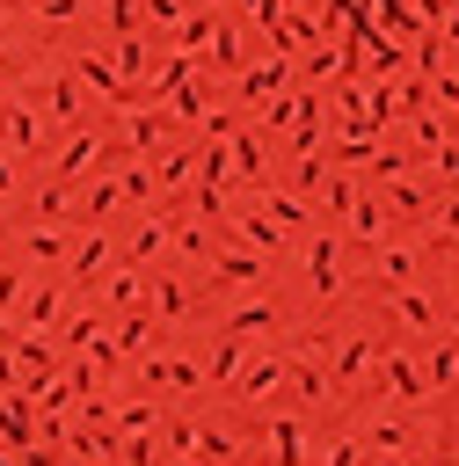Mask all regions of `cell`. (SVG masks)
<instances>
[{
  "mask_svg": "<svg viewBox=\"0 0 459 466\" xmlns=\"http://www.w3.org/2000/svg\"><path fill=\"white\" fill-rule=\"evenodd\" d=\"M379 386H386L393 400H423V393H430V371H415L401 350H379Z\"/></svg>",
  "mask_w": 459,
  "mask_h": 466,
  "instance_id": "obj_1",
  "label": "cell"
},
{
  "mask_svg": "<svg viewBox=\"0 0 459 466\" xmlns=\"http://www.w3.org/2000/svg\"><path fill=\"white\" fill-rule=\"evenodd\" d=\"M211 277L219 284H262V248H219L211 255Z\"/></svg>",
  "mask_w": 459,
  "mask_h": 466,
  "instance_id": "obj_2",
  "label": "cell"
},
{
  "mask_svg": "<svg viewBox=\"0 0 459 466\" xmlns=\"http://www.w3.org/2000/svg\"><path fill=\"white\" fill-rule=\"evenodd\" d=\"M306 277H313V291H321V299H335V291H342V277H335V226H328V233H313V248H306Z\"/></svg>",
  "mask_w": 459,
  "mask_h": 466,
  "instance_id": "obj_3",
  "label": "cell"
},
{
  "mask_svg": "<svg viewBox=\"0 0 459 466\" xmlns=\"http://www.w3.org/2000/svg\"><path fill=\"white\" fill-rule=\"evenodd\" d=\"M270 451H277V466H306V422L299 415H277L270 422Z\"/></svg>",
  "mask_w": 459,
  "mask_h": 466,
  "instance_id": "obj_4",
  "label": "cell"
},
{
  "mask_svg": "<svg viewBox=\"0 0 459 466\" xmlns=\"http://www.w3.org/2000/svg\"><path fill=\"white\" fill-rule=\"evenodd\" d=\"M95 153H102V146H95V138L80 131V138H73V146H66V153L51 160V182H58V189H66V182H80V175L95 167Z\"/></svg>",
  "mask_w": 459,
  "mask_h": 466,
  "instance_id": "obj_5",
  "label": "cell"
},
{
  "mask_svg": "<svg viewBox=\"0 0 459 466\" xmlns=\"http://www.w3.org/2000/svg\"><path fill=\"white\" fill-rule=\"evenodd\" d=\"M291 386H299V400H306V408H321V400L335 393V371H321L313 357H291Z\"/></svg>",
  "mask_w": 459,
  "mask_h": 466,
  "instance_id": "obj_6",
  "label": "cell"
},
{
  "mask_svg": "<svg viewBox=\"0 0 459 466\" xmlns=\"http://www.w3.org/2000/svg\"><path fill=\"white\" fill-rule=\"evenodd\" d=\"M117 204H124V175H102V182H95V189L80 197V226H95V218H109Z\"/></svg>",
  "mask_w": 459,
  "mask_h": 466,
  "instance_id": "obj_7",
  "label": "cell"
},
{
  "mask_svg": "<svg viewBox=\"0 0 459 466\" xmlns=\"http://www.w3.org/2000/svg\"><path fill=\"white\" fill-rule=\"evenodd\" d=\"M146 379L153 386H175V393H197V364L189 357H146Z\"/></svg>",
  "mask_w": 459,
  "mask_h": 466,
  "instance_id": "obj_8",
  "label": "cell"
},
{
  "mask_svg": "<svg viewBox=\"0 0 459 466\" xmlns=\"http://www.w3.org/2000/svg\"><path fill=\"white\" fill-rule=\"evenodd\" d=\"M379 175H386L393 211H401V218H423V189H415V182H401V160H379Z\"/></svg>",
  "mask_w": 459,
  "mask_h": 466,
  "instance_id": "obj_9",
  "label": "cell"
},
{
  "mask_svg": "<svg viewBox=\"0 0 459 466\" xmlns=\"http://www.w3.org/2000/svg\"><path fill=\"white\" fill-rule=\"evenodd\" d=\"M277 328H284L277 306H240V313H226V335H277Z\"/></svg>",
  "mask_w": 459,
  "mask_h": 466,
  "instance_id": "obj_10",
  "label": "cell"
},
{
  "mask_svg": "<svg viewBox=\"0 0 459 466\" xmlns=\"http://www.w3.org/2000/svg\"><path fill=\"white\" fill-rule=\"evenodd\" d=\"M379 357V342H364V335H350L342 350H335V386H350V379H364V364Z\"/></svg>",
  "mask_w": 459,
  "mask_h": 466,
  "instance_id": "obj_11",
  "label": "cell"
},
{
  "mask_svg": "<svg viewBox=\"0 0 459 466\" xmlns=\"http://www.w3.org/2000/svg\"><path fill=\"white\" fill-rule=\"evenodd\" d=\"M58 320H66V291L58 284H36L29 291V328H58Z\"/></svg>",
  "mask_w": 459,
  "mask_h": 466,
  "instance_id": "obj_12",
  "label": "cell"
},
{
  "mask_svg": "<svg viewBox=\"0 0 459 466\" xmlns=\"http://www.w3.org/2000/svg\"><path fill=\"white\" fill-rule=\"evenodd\" d=\"M284 364H291V357H284ZM284 364H277V357H262V364H248V371H240V400H262V393H277V379H284Z\"/></svg>",
  "mask_w": 459,
  "mask_h": 466,
  "instance_id": "obj_13",
  "label": "cell"
},
{
  "mask_svg": "<svg viewBox=\"0 0 459 466\" xmlns=\"http://www.w3.org/2000/svg\"><path fill=\"white\" fill-rule=\"evenodd\" d=\"M0 437L15 451H29V415H22V393H0Z\"/></svg>",
  "mask_w": 459,
  "mask_h": 466,
  "instance_id": "obj_14",
  "label": "cell"
},
{
  "mask_svg": "<svg viewBox=\"0 0 459 466\" xmlns=\"http://www.w3.org/2000/svg\"><path fill=\"white\" fill-rule=\"evenodd\" d=\"M240 233H248V248H262V255H277V248H284V233H277V218H270V211H248V218H240Z\"/></svg>",
  "mask_w": 459,
  "mask_h": 466,
  "instance_id": "obj_15",
  "label": "cell"
},
{
  "mask_svg": "<svg viewBox=\"0 0 459 466\" xmlns=\"http://www.w3.org/2000/svg\"><path fill=\"white\" fill-rule=\"evenodd\" d=\"M146 328H153L146 313H124V328H117V342H109V364H117V357H138V350H146Z\"/></svg>",
  "mask_w": 459,
  "mask_h": 466,
  "instance_id": "obj_16",
  "label": "cell"
},
{
  "mask_svg": "<svg viewBox=\"0 0 459 466\" xmlns=\"http://www.w3.org/2000/svg\"><path fill=\"white\" fill-rule=\"evenodd\" d=\"M350 233H357V240H379V233H386V211H379L372 197H357V204H350Z\"/></svg>",
  "mask_w": 459,
  "mask_h": 466,
  "instance_id": "obj_17",
  "label": "cell"
},
{
  "mask_svg": "<svg viewBox=\"0 0 459 466\" xmlns=\"http://www.w3.org/2000/svg\"><path fill=\"white\" fill-rule=\"evenodd\" d=\"M102 255H109V240H102V233H87V240L73 248V284H87V277L102 269Z\"/></svg>",
  "mask_w": 459,
  "mask_h": 466,
  "instance_id": "obj_18",
  "label": "cell"
},
{
  "mask_svg": "<svg viewBox=\"0 0 459 466\" xmlns=\"http://www.w3.org/2000/svg\"><path fill=\"white\" fill-rule=\"evenodd\" d=\"M15 364H22V371H44V364H58V357H51V342H44V328H29V335L15 342Z\"/></svg>",
  "mask_w": 459,
  "mask_h": 466,
  "instance_id": "obj_19",
  "label": "cell"
},
{
  "mask_svg": "<svg viewBox=\"0 0 459 466\" xmlns=\"http://www.w3.org/2000/svg\"><path fill=\"white\" fill-rule=\"evenodd\" d=\"M233 371H240V335H226V328H219V342H211V379L226 386Z\"/></svg>",
  "mask_w": 459,
  "mask_h": 466,
  "instance_id": "obj_20",
  "label": "cell"
},
{
  "mask_svg": "<svg viewBox=\"0 0 459 466\" xmlns=\"http://www.w3.org/2000/svg\"><path fill=\"white\" fill-rule=\"evenodd\" d=\"M270 218H277L284 233H291V226H313V218H306V204H299V197H284V189H270Z\"/></svg>",
  "mask_w": 459,
  "mask_h": 466,
  "instance_id": "obj_21",
  "label": "cell"
},
{
  "mask_svg": "<svg viewBox=\"0 0 459 466\" xmlns=\"http://www.w3.org/2000/svg\"><path fill=\"white\" fill-rule=\"evenodd\" d=\"M393 306H401V320H408V328H430V299H423V291H408V284H401V291H393Z\"/></svg>",
  "mask_w": 459,
  "mask_h": 466,
  "instance_id": "obj_22",
  "label": "cell"
},
{
  "mask_svg": "<svg viewBox=\"0 0 459 466\" xmlns=\"http://www.w3.org/2000/svg\"><path fill=\"white\" fill-rule=\"evenodd\" d=\"M153 422H160L153 400H124V408H117V430H153Z\"/></svg>",
  "mask_w": 459,
  "mask_h": 466,
  "instance_id": "obj_23",
  "label": "cell"
},
{
  "mask_svg": "<svg viewBox=\"0 0 459 466\" xmlns=\"http://www.w3.org/2000/svg\"><path fill=\"white\" fill-rule=\"evenodd\" d=\"M233 175H262V153H255L248 131H233Z\"/></svg>",
  "mask_w": 459,
  "mask_h": 466,
  "instance_id": "obj_24",
  "label": "cell"
},
{
  "mask_svg": "<svg viewBox=\"0 0 459 466\" xmlns=\"http://www.w3.org/2000/svg\"><path fill=\"white\" fill-rule=\"evenodd\" d=\"M452 379H459V350L437 342V357H430V386H452Z\"/></svg>",
  "mask_w": 459,
  "mask_h": 466,
  "instance_id": "obj_25",
  "label": "cell"
},
{
  "mask_svg": "<svg viewBox=\"0 0 459 466\" xmlns=\"http://www.w3.org/2000/svg\"><path fill=\"white\" fill-rule=\"evenodd\" d=\"M66 379H73L80 400H102V371H95V364H66Z\"/></svg>",
  "mask_w": 459,
  "mask_h": 466,
  "instance_id": "obj_26",
  "label": "cell"
},
{
  "mask_svg": "<svg viewBox=\"0 0 459 466\" xmlns=\"http://www.w3.org/2000/svg\"><path fill=\"white\" fill-rule=\"evenodd\" d=\"M7 138L29 153V146H36V116H29V109H7Z\"/></svg>",
  "mask_w": 459,
  "mask_h": 466,
  "instance_id": "obj_27",
  "label": "cell"
},
{
  "mask_svg": "<svg viewBox=\"0 0 459 466\" xmlns=\"http://www.w3.org/2000/svg\"><path fill=\"white\" fill-rule=\"evenodd\" d=\"M29 255H44V262H58V255H66V226H51V233H29Z\"/></svg>",
  "mask_w": 459,
  "mask_h": 466,
  "instance_id": "obj_28",
  "label": "cell"
},
{
  "mask_svg": "<svg viewBox=\"0 0 459 466\" xmlns=\"http://www.w3.org/2000/svg\"><path fill=\"white\" fill-rule=\"evenodd\" d=\"M197 437H204V430H197L189 415H175V422H168V451H197Z\"/></svg>",
  "mask_w": 459,
  "mask_h": 466,
  "instance_id": "obj_29",
  "label": "cell"
},
{
  "mask_svg": "<svg viewBox=\"0 0 459 466\" xmlns=\"http://www.w3.org/2000/svg\"><path fill=\"white\" fill-rule=\"evenodd\" d=\"M379 269H386V284H408V269H415V262H408V248H386V255H379Z\"/></svg>",
  "mask_w": 459,
  "mask_h": 466,
  "instance_id": "obj_30",
  "label": "cell"
},
{
  "mask_svg": "<svg viewBox=\"0 0 459 466\" xmlns=\"http://www.w3.org/2000/svg\"><path fill=\"white\" fill-rule=\"evenodd\" d=\"M153 306L175 320V313H189V291H182V284H160V291H153Z\"/></svg>",
  "mask_w": 459,
  "mask_h": 466,
  "instance_id": "obj_31",
  "label": "cell"
},
{
  "mask_svg": "<svg viewBox=\"0 0 459 466\" xmlns=\"http://www.w3.org/2000/svg\"><path fill=\"white\" fill-rule=\"evenodd\" d=\"M109 459H124V466H153V444H146V437H138V430H131V444H117V451H109Z\"/></svg>",
  "mask_w": 459,
  "mask_h": 466,
  "instance_id": "obj_32",
  "label": "cell"
},
{
  "mask_svg": "<svg viewBox=\"0 0 459 466\" xmlns=\"http://www.w3.org/2000/svg\"><path fill=\"white\" fill-rule=\"evenodd\" d=\"M153 248H160V218H146V226L131 233V262H138V255H153Z\"/></svg>",
  "mask_w": 459,
  "mask_h": 466,
  "instance_id": "obj_33",
  "label": "cell"
},
{
  "mask_svg": "<svg viewBox=\"0 0 459 466\" xmlns=\"http://www.w3.org/2000/svg\"><path fill=\"white\" fill-rule=\"evenodd\" d=\"M102 291H109V306H131V299H138V277H131V269H124V277H109V284H102Z\"/></svg>",
  "mask_w": 459,
  "mask_h": 466,
  "instance_id": "obj_34",
  "label": "cell"
},
{
  "mask_svg": "<svg viewBox=\"0 0 459 466\" xmlns=\"http://www.w3.org/2000/svg\"><path fill=\"white\" fill-rule=\"evenodd\" d=\"M372 444H379V451H401L408 430H401V422H372Z\"/></svg>",
  "mask_w": 459,
  "mask_h": 466,
  "instance_id": "obj_35",
  "label": "cell"
},
{
  "mask_svg": "<svg viewBox=\"0 0 459 466\" xmlns=\"http://www.w3.org/2000/svg\"><path fill=\"white\" fill-rule=\"evenodd\" d=\"M51 116H80L73 109V80H51Z\"/></svg>",
  "mask_w": 459,
  "mask_h": 466,
  "instance_id": "obj_36",
  "label": "cell"
},
{
  "mask_svg": "<svg viewBox=\"0 0 459 466\" xmlns=\"http://www.w3.org/2000/svg\"><path fill=\"white\" fill-rule=\"evenodd\" d=\"M153 138H160V124H153V116H131V146H138V153H153Z\"/></svg>",
  "mask_w": 459,
  "mask_h": 466,
  "instance_id": "obj_37",
  "label": "cell"
},
{
  "mask_svg": "<svg viewBox=\"0 0 459 466\" xmlns=\"http://www.w3.org/2000/svg\"><path fill=\"white\" fill-rule=\"evenodd\" d=\"M153 175H160V182H168V189H175V182H182V175H189V153H168V160H160V167H153Z\"/></svg>",
  "mask_w": 459,
  "mask_h": 466,
  "instance_id": "obj_38",
  "label": "cell"
},
{
  "mask_svg": "<svg viewBox=\"0 0 459 466\" xmlns=\"http://www.w3.org/2000/svg\"><path fill=\"white\" fill-rule=\"evenodd\" d=\"M197 451H204V459H233V437H219V430H204V437H197Z\"/></svg>",
  "mask_w": 459,
  "mask_h": 466,
  "instance_id": "obj_39",
  "label": "cell"
},
{
  "mask_svg": "<svg viewBox=\"0 0 459 466\" xmlns=\"http://www.w3.org/2000/svg\"><path fill=\"white\" fill-rule=\"evenodd\" d=\"M175 248H182V255H211V240H204L197 226H182V233H175Z\"/></svg>",
  "mask_w": 459,
  "mask_h": 466,
  "instance_id": "obj_40",
  "label": "cell"
},
{
  "mask_svg": "<svg viewBox=\"0 0 459 466\" xmlns=\"http://www.w3.org/2000/svg\"><path fill=\"white\" fill-rule=\"evenodd\" d=\"M357 459H364V444H350V437H342V444L328 451V466H357Z\"/></svg>",
  "mask_w": 459,
  "mask_h": 466,
  "instance_id": "obj_41",
  "label": "cell"
},
{
  "mask_svg": "<svg viewBox=\"0 0 459 466\" xmlns=\"http://www.w3.org/2000/svg\"><path fill=\"white\" fill-rule=\"evenodd\" d=\"M437 167H444V175L459 182V146H437Z\"/></svg>",
  "mask_w": 459,
  "mask_h": 466,
  "instance_id": "obj_42",
  "label": "cell"
},
{
  "mask_svg": "<svg viewBox=\"0 0 459 466\" xmlns=\"http://www.w3.org/2000/svg\"><path fill=\"white\" fill-rule=\"evenodd\" d=\"M15 299H22V284H15V277H0V306H15Z\"/></svg>",
  "mask_w": 459,
  "mask_h": 466,
  "instance_id": "obj_43",
  "label": "cell"
},
{
  "mask_svg": "<svg viewBox=\"0 0 459 466\" xmlns=\"http://www.w3.org/2000/svg\"><path fill=\"white\" fill-rule=\"evenodd\" d=\"M0 342H7V350H15V342H22V328H15V320H0Z\"/></svg>",
  "mask_w": 459,
  "mask_h": 466,
  "instance_id": "obj_44",
  "label": "cell"
},
{
  "mask_svg": "<svg viewBox=\"0 0 459 466\" xmlns=\"http://www.w3.org/2000/svg\"><path fill=\"white\" fill-rule=\"evenodd\" d=\"M7 386H15V364H7V357H0V393H7Z\"/></svg>",
  "mask_w": 459,
  "mask_h": 466,
  "instance_id": "obj_45",
  "label": "cell"
},
{
  "mask_svg": "<svg viewBox=\"0 0 459 466\" xmlns=\"http://www.w3.org/2000/svg\"><path fill=\"white\" fill-rule=\"evenodd\" d=\"M7 189H15V167H7V160H0V197H7Z\"/></svg>",
  "mask_w": 459,
  "mask_h": 466,
  "instance_id": "obj_46",
  "label": "cell"
},
{
  "mask_svg": "<svg viewBox=\"0 0 459 466\" xmlns=\"http://www.w3.org/2000/svg\"><path fill=\"white\" fill-rule=\"evenodd\" d=\"M175 466H204V459H175Z\"/></svg>",
  "mask_w": 459,
  "mask_h": 466,
  "instance_id": "obj_47",
  "label": "cell"
},
{
  "mask_svg": "<svg viewBox=\"0 0 459 466\" xmlns=\"http://www.w3.org/2000/svg\"><path fill=\"white\" fill-rule=\"evenodd\" d=\"M401 466H430V459H401Z\"/></svg>",
  "mask_w": 459,
  "mask_h": 466,
  "instance_id": "obj_48",
  "label": "cell"
}]
</instances>
